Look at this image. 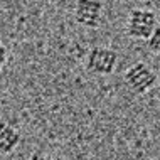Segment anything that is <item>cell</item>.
Instances as JSON below:
<instances>
[{
	"instance_id": "52a82bcc",
	"label": "cell",
	"mask_w": 160,
	"mask_h": 160,
	"mask_svg": "<svg viewBox=\"0 0 160 160\" xmlns=\"http://www.w3.org/2000/svg\"><path fill=\"white\" fill-rule=\"evenodd\" d=\"M8 62V49L3 42H0V69Z\"/></svg>"
},
{
	"instance_id": "5b68a950",
	"label": "cell",
	"mask_w": 160,
	"mask_h": 160,
	"mask_svg": "<svg viewBox=\"0 0 160 160\" xmlns=\"http://www.w3.org/2000/svg\"><path fill=\"white\" fill-rule=\"evenodd\" d=\"M20 143V133L7 122H0V152L10 153Z\"/></svg>"
},
{
	"instance_id": "8992f818",
	"label": "cell",
	"mask_w": 160,
	"mask_h": 160,
	"mask_svg": "<svg viewBox=\"0 0 160 160\" xmlns=\"http://www.w3.org/2000/svg\"><path fill=\"white\" fill-rule=\"evenodd\" d=\"M148 41V47L152 52H155L157 56H160V25L153 29V32L150 34V37L147 39Z\"/></svg>"
},
{
	"instance_id": "6da1fadb",
	"label": "cell",
	"mask_w": 160,
	"mask_h": 160,
	"mask_svg": "<svg viewBox=\"0 0 160 160\" xmlns=\"http://www.w3.org/2000/svg\"><path fill=\"white\" fill-rule=\"evenodd\" d=\"M123 79L133 93L145 94L157 83V74H155V71L148 64L138 61V62H133L132 66L127 68V71L123 74Z\"/></svg>"
},
{
	"instance_id": "277c9868",
	"label": "cell",
	"mask_w": 160,
	"mask_h": 160,
	"mask_svg": "<svg viewBox=\"0 0 160 160\" xmlns=\"http://www.w3.org/2000/svg\"><path fill=\"white\" fill-rule=\"evenodd\" d=\"M103 8L101 0H78L74 5V19L83 27L96 29L101 24Z\"/></svg>"
},
{
	"instance_id": "3957f363",
	"label": "cell",
	"mask_w": 160,
	"mask_h": 160,
	"mask_svg": "<svg viewBox=\"0 0 160 160\" xmlns=\"http://www.w3.org/2000/svg\"><path fill=\"white\" fill-rule=\"evenodd\" d=\"M157 27V17L152 10L147 8H133L127 19V34L132 39L147 41L153 29Z\"/></svg>"
},
{
	"instance_id": "9c48e42d",
	"label": "cell",
	"mask_w": 160,
	"mask_h": 160,
	"mask_svg": "<svg viewBox=\"0 0 160 160\" xmlns=\"http://www.w3.org/2000/svg\"><path fill=\"white\" fill-rule=\"evenodd\" d=\"M155 96H157V99H158V101H160V86H158L157 89H155Z\"/></svg>"
},
{
	"instance_id": "7a4b0ae2",
	"label": "cell",
	"mask_w": 160,
	"mask_h": 160,
	"mask_svg": "<svg viewBox=\"0 0 160 160\" xmlns=\"http://www.w3.org/2000/svg\"><path fill=\"white\" fill-rule=\"evenodd\" d=\"M116 64H118V52L111 47L96 46L89 49L86 56V69L93 74L108 76L116 69Z\"/></svg>"
},
{
	"instance_id": "ba28073f",
	"label": "cell",
	"mask_w": 160,
	"mask_h": 160,
	"mask_svg": "<svg viewBox=\"0 0 160 160\" xmlns=\"http://www.w3.org/2000/svg\"><path fill=\"white\" fill-rule=\"evenodd\" d=\"M31 160H54L52 157H49V155L46 153H41V152H34L31 155Z\"/></svg>"
}]
</instances>
